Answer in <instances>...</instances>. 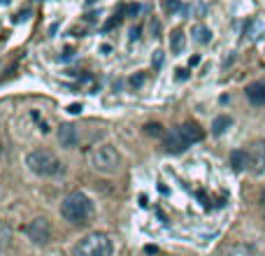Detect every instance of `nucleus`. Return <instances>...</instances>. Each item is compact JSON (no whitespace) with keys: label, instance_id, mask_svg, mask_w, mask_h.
<instances>
[{"label":"nucleus","instance_id":"obj_13","mask_svg":"<svg viewBox=\"0 0 265 256\" xmlns=\"http://www.w3.org/2000/svg\"><path fill=\"white\" fill-rule=\"evenodd\" d=\"M170 47H172L174 54H182L184 47H186V38H184V30L182 28H174L172 35H170Z\"/></svg>","mask_w":265,"mask_h":256},{"label":"nucleus","instance_id":"obj_28","mask_svg":"<svg viewBox=\"0 0 265 256\" xmlns=\"http://www.w3.org/2000/svg\"><path fill=\"white\" fill-rule=\"evenodd\" d=\"M100 52H103V54H109V52H112V47H109V45H103V47H100Z\"/></svg>","mask_w":265,"mask_h":256},{"label":"nucleus","instance_id":"obj_23","mask_svg":"<svg viewBox=\"0 0 265 256\" xmlns=\"http://www.w3.org/2000/svg\"><path fill=\"white\" fill-rule=\"evenodd\" d=\"M140 33H142V28H140V26H133V28H130V40H140Z\"/></svg>","mask_w":265,"mask_h":256},{"label":"nucleus","instance_id":"obj_10","mask_svg":"<svg viewBox=\"0 0 265 256\" xmlns=\"http://www.w3.org/2000/svg\"><path fill=\"white\" fill-rule=\"evenodd\" d=\"M179 133H182L186 140H189L191 144H196V142H200L205 137V133H203V128L198 126L196 121H186V124H182L179 126Z\"/></svg>","mask_w":265,"mask_h":256},{"label":"nucleus","instance_id":"obj_4","mask_svg":"<svg viewBox=\"0 0 265 256\" xmlns=\"http://www.w3.org/2000/svg\"><path fill=\"white\" fill-rule=\"evenodd\" d=\"M26 166H28L31 173L40 175V177H56V175L63 173V163L58 161V156L47 149L31 151V154L26 156Z\"/></svg>","mask_w":265,"mask_h":256},{"label":"nucleus","instance_id":"obj_20","mask_svg":"<svg viewBox=\"0 0 265 256\" xmlns=\"http://www.w3.org/2000/svg\"><path fill=\"white\" fill-rule=\"evenodd\" d=\"M121 21H123V16H121V14H114L112 19H109V21H105L103 30H105V33H107V30H114V28H116V26H119Z\"/></svg>","mask_w":265,"mask_h":256},{"label":"nucleus","instance_id":"obj_25","mask_svg":"<svg viewBox=\"0 0 265 256\" xmlns=\"http://www.w3.org/2000/svg\"><path fill=\"white\" fill-rule=\"evenodd\" d=\"M68 112L79 114V112H82V105H79V103H75V105H70V107H68Z\"/></svg>","mask_w":265,"mask_h":256},{"label":"nucleus","instance_id":"obj_5","mask_svg":"<svg viewBox=\"0 0 265 256\" xmlns=\"http://www.w3.org/2000/svg\"><path fill=\"white\" fill-rule=\"evenodd\" d=\"M26 235L31 238L35 245H47V242L52 240V226H49V221L42 217L33 219V221H28V226H26Z\"/></svg>","mask_w":265,"mask_h":256},{"label":"nucleus","instance_id":"obj_8","mask_svg":"<svg viewBox=\"0 0 265 256\" xmlns=\"http://www.w3.org/2000/svg\"><path fill=\"white\" fill-rule=\"evenodd\" d=\"M58 142H61V147H65V149L77 147V144H79V128H77L75 124H63V126L58 128Z\"/></svg>","mask_w":265,"mask_h":256},{"label":"nucleus","instance_id":"obj_18","mask_svg":"<svg viewBox=\"0 0 265 256\" xmlns=\"http://www.w3.org/2000/svg\"><path fill=\"white\" fill-rule=\"evenodd\" d=\"M226 256H254V252H251L249 247H244V245H237V247L228 249Z\"/></svg>","mask_w":265,"mask_h":256},{"label":"nucleus","instance_id":"obj_2","mask_svg":"<svg viewBox=\"0 0 265 256\" xmlns=\"http://www.w3.org/2000/svg\"><path fill=\"white\" fill-rule=\"evenodd\" d=\"M75 256H112L114 254V242L112 238L103 231H93V233L84 235L82 240L75 245Z\"/></svg>","mask_w":265,"mask_h":256},{"label":"nucleus","instance_id":"obj_6","mask_svg":"<svg viewBox=\"0 0 265 256\" xmlns=\"http://www.w3.org/2000/svg\"><path fill=\"white\" fill-rule=\"evenodd\" d=\"M189 147H191V142L179 133V128H174V130H170V133L163 135V149H165L167 154H182V151H186Z\"/></svg>","mask_w":265,"mask_h":256},{"label":"nucleus","instance_id":"obj_11","mask_svg":"<svg viewBox=\"0 0 265 256\" xmlns=\"http://www.w3.org/2000/svg\"><path fill=\"white\" fill-rule=\"evenodd\" d=\"M230 166H233L235 173H242L244 168H249V154H247V149H235L230 154Z\"/></svg>","mask_w":265,"mask_h":256},{"label":"nucleus","instance_id":"obj_7","mask_svg":"<svg viewBox=\"0 0 265 256\" xmlns=\"http://www.w3.org/2000/svg\"><path fill=\"white\" fill-rule=\"evenodd\" d=\"M249 170L254 175L265 173V142H254L249 147Z\"/></svg>","mask_w":265,"mask_h":256},{"label":"nucleus","instance_id":"obj_21","mask_svg":"<svg viewBox=\"0 0 265 256\" xmlns=\"http://www.w3.org/2000/svg\"><path fill=\"white\" fill-rule=\"evenodd\" d=\"M152 63H154V68H156V70H160V65L165 63V59H163V52H160V49H156V52H154Z\"/></svg>","mask_w":265,"mask_h":256},{"label":"nucleus","instance_id":"obj_12","mask_svg":"<svg viewBox=\"0 0 265 256\" xmlns=\"http://www.w3.org/2000/svg\"><path fill=\"white\" fill-rule=\"evenodd\" d=\"M244 35L249 40H258L261 35H265V19H251L244 28Z\"/></svg>","mask_w":265,"mask_h":256},{"label":"nucleus","instance_id":"obj_1","mask_svg":"<svg viewBox=\"0 0 265 256\" xmlns=\"http://www.w3.org/2000/svg\"><path fill=\"white\" fill-rule=\"evenodd\" d=\"M91 212H93L91 200H89V196L82 193V191H72V193H68V196L63 198V203H61L63 219L70 221V224H75V226L84 224L86 219L91 217Z\"/></svg>","mask_w":265,"mask_h":256},{"label":"nucleus","instance_id":"obj_27","mask_svg":"<svg viewBox=\"0 0 265 256\" xmlns=\"http://www.w3.org/2000/svg\"><path fill=\"white\" fill-rule=\"evenodd\" d=\"M200 63V56H191V61H189V65H198Z\"/></svg>","mask_w":265,"mask_h":256},{"label":"nucleus","instance_id":"obj_16","mask_svg":"<svg viewBox=\"0 0 265 256\" xmlns=\"http://www.w3.org/2000/svg\"><path fill=\"white\" fill-rule=\"evenodd\" d=\"M144 133H147V135H152V137H163V135H165L163 126H160V124H154V121L144 126Z\"/></svg>","mask_w":265,"mask_h":256},{"label":"nucleus","instance_id":"obj_15","mask_svg":"<svg viewBox=\"0 0 265 256\" xmlns=\"http://www.w3.org/2000/svg\"><path fill=\"white\" fill-rule=\"evenodd\" d=\"M193 40H196L198 45H207L212 40V30L207 28V26H196L193 28Z\"/></svg>","mask_w":265,"mask_h":256},{"label":"nucleus","instance_id":"obj_29","mask_svg":"<svg viewBox=\"0 0 265 256\" xmlns=\"http://www.w3.org/2000/svg\"><path fill=\"white\" fill-rule=\"evenodd\" d=\"M0 5H9V0H0Z\"/></svg>","mask_w":265,"mask_h":256},{"label":"nucleus","instance_id":"obj_26","mask_svg":"<svg viewBox=\"0 0 265 256\" xmlns=\"http://www.w3.org/2000/svg\"><path fill=\"white\" fill-rule=\"evenodd\" d=\"M26 19H28V12H21V14L16 16L14 21H16V23H21V21H26Z\"/></svg>","mask_w":265,"mask_h":256},{"label":"nucleus","instance_id":"obj_30","mask_svg":"<svg viewBox=\"0 0 265 256\" xmlns=\"http://www.w3.org/2000/svg\"><path fill=\"white\" fill-rule=\"evenodd\" d=\"M0 158H2V142H0Z\"/></svg>","mask_w":265,"mask_h":256},{"label":"nucleus","instance_id":"obj_14","mask_svg":"<svg viewBox=\"0 0 265 256\" xmlns=\"http://www.w3.org/2000/svg\"><path fill=\"white\" fill-rule=\"evenodd\" d=\"M230 124H233V119H230L228 114H221V117H216V119L212 121V133L214 135H223L228 128H230Z\"/></svg>","mask_w":265,"mask_h":256},{"label":"nucleus","instance_id":"obj_17","mask_svg":"<svg viewBox=\"0 0 265 256\" xmlns=\"http://www.w3.org/2000/svg\"><path fill=\"white\" fill-rule=\"evenodd\" d=\"M165 12L167 14H174V12H186V7L182 5V0H165Z\"/></svg>","mask_w":265,"mask_h":256},{"label":"nucleus","instance_id":"obj_3","mask_svg":"<svg viewBox=\"0 0 265 256\" xmlns=\"http://www.w3.org/2000/svg\"><path fill=\"white\" fill-rule=\"evenodd\" d=\"M89 166L100 175H114L121 166V154L116 151L114 144H98L89 154Z\"/></svg>","mask_w":265,"mask_h":256},{"label":"nucleus","instance_id":"obj_19","mask_svg":"<svg viewBox=\"0 0 265 256\" xmlns=\"http://www.w3.org/2000/svg\"><path fill=\"white\" fill-rule=\"evenodd\" d=\"M144 82H147V75H144V72H135V75H130V79H128V84L133 89H140Z\"/></svg>","mask_w":265,"mask_h":256},{"label":"nucleus","instance_id":"obj_22","mask_svg":"<svg viewBox=\"0 0 265 256\" xmlns=\"http://www.w3.org/2000/svg\"><path fill=\"white\" fill-rule=\"evenodd\" d=\"M142 12V5H137V2H130V5H126V16H137Z\"/></svg>","mask_w":265,"mask_h":256},{"label":"nucleus","instance_id":"obj_31","mask_svg":"<svg viewBox=\"0 0 265 256\" xmlns=\"http://www.w3.org/2000/svg\"><path fill=\"white\" fill-rule=\"evenodd\" d=\"M263 205H265V191H263Z\"/></svg>","mask_w":265,"mask_h":256},{"label":"nucleus","instance_id":"obj_9","mask_svg":"<svg viewBox=\"0 0 265 256\" xmlns=\"http://www.w3.org/2000/svg\"><path fill=\"white\" fill-rule=\"evenodd\" d=\"M247 100L256 107H265V82H254L247 86Z\"/></svg>","mask_w":265,"mask_h":256},{"label":"nucleus","instance_id":"obj_24","mask_svg":"<svg viewBox=\"0 0 265 256\" xmlns=\"http://www.w3.org/2000/svg\"><path fill=\"white\" fill-rule=\"evenodd\" d=\"M177 79H179V82H184V79H189V70H177Z\"/></svg>","mask_w":265,"mask_h":256}]
</instances>
